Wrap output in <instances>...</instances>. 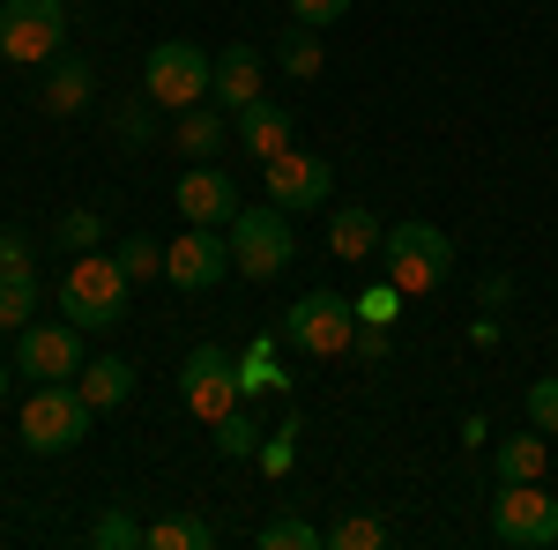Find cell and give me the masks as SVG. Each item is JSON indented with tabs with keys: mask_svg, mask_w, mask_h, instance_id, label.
Instances as JSON below:
<instances>
[{
	"mask_svg": "<svg viewBox=\"0 0 558 550\" xmlns=\"http://www.w3.org/2000/svg\"><path fill=\"white\" fill-rule=\"evenodd\" d=\"M89 357H83V328L60 313V320H31L15 335V380H75Z\"/></svg>",
	"mask_w": 558,
	"mask_h": 550,
	"instance_id": "11",
	"label": "cell"
},
{
	"mask_svg": "<svg viewBox=\"0 0 558 550\" xmlns=\"http://www.w3.org/2000/svg\"><path fill=\"white\" fill-rule=\"evenodd\" d=\"M68 45V8L60 0H8L0 8V52L15 68H45Z\"/></svg>",
	"mask_w": 558,
	"mask_h": 550,
	"instance_id": "8",
	"label": "cell"
},
{
	"mask_svg": "<svg viewBox=\"0 0 558 550\" xmlns=\"http://www.w3.org/2000/svg\"><path fill=\"white\" fill-rule=\"evenodd\" d=\"M149 127H157V120H149V97L120 112V142H128V149H149Z\"/></svg>",
	"mask_w": 558,
	"mask_h": 550,
	"instance_id": "34",
	"label": "cell"
},
{
	"mask_svg": "<svg viewBox=\"0 0 558 550\" xmlns=\"http://www.w3.org/2000/svg\"><path fill=\"white\" fill-rule=\"evenodd\" d=\"M120 268H128L134 283H149V276H165V246H157L149 231H134L128 246H120Z\"/></svg>",
	"mask_w": 558,
	"mask_h": 550,
	"instance_id": "29",
	"label": "cell"
},
{
	"mask_svg": "<svg viewBox=\"0 0 558 550\" xmlns=\"http://www.w3.org/2000/svg\"><path fill=\"white\" fill-rule=\"evenodd\" d=\"M89 394L75 380H38L23 394V447L31 454H68V447H83L89 439Z\"/></svg>",
	"mask_w": 558,
	"mask_h": 550,
	"instance_id": "4",
	"label": "cell"
},
{
	"mask_svg": "<svg viewBox=\"0 0 558 550\" xmlns=\"http://www.w3.org/2000/svg\"><path fill=\"white\" fill-rule=\"evenodd\" d=\"M328 543V528H313L299 513H276V521H260V550H320Z\"/></svg>",
	"mask_w": 558,
	"mask_h": 550,
	"instance_id": "24",
	"label": "cell"
},
{
	"mask_svg": "<svg viewBox=\"0 0 558 550\" xmlns=\"http://www.w3.org/2000/svg\"><path fill=\"white\" fill-rule=\"evenodd\" d=\"M544 468H551V439L529 424L514 439H499V484H544Z\"/></svg>",
	"mask_w": 558,
	"mask_h": 550,
	"instance_id": "19",
	"label": "cell"
},
{
	"mask_svg": "<svg viewBox=\"0 0 558 550\" xmlns=\"http://www.w3.org/2000/svg\"><path fill=\"white\" fill-rule=\"evenodd\" d=\"M60 246H68V254H97V246H105V216L97 209H68L60 216Z\"/></svg>",
	"mask_w": 558,
	"mask_h": 550,
	"instance_id": "27",
	"label": "cell"
},
{
	"mask_svg": "<svg viewBox=\"0 0 558 550\" xmlns=\"http://www.w3.org/2000/svg\"><path fill=\"white\" fill-rule=\"evenodd\" d=\"M89 89H97V68H89V60H75V52H52V60H45V83H38L45 112H83Z\"/></svg>",
	"mask_w": 558,
	"mask_h": 550,
	"instance_id": "17",
	"label": "cell"
},
{
	"mask_svg": "<svg viewBox=\"0 0 558 550\" xmlns=\"http://www.w3.org/2000/svg\"><path fill=\"white\" fill-rule=\"evenodd\" d=\"M172 201H179L186 223H209V231H223L231 216L246 209V201H239V179H231V171H216V164H186V179H179Z\"/></svg>",
	"mask_w": 558,
	"mask_h": 550,
	"instance_id": "13",
	"label": "cell"
},
{
	"mask_svg": "<svg viewBox=\"0 0 558 550\" xmlns=\"http://www.w3.org/2000/svg\"><path fill=\"white\" fill-rule=\"evenodd\" d=\"M172 149L186 157V164H216L223 149H231V112L216 105V97H202V105H186L172 127Z\"/></svg>",
	"mask_w": 558,
	"mask_h": 550,
	"instance_id": "14",
	"label": "cell"
},
{
	"mask_svg": "<svg viewBox=\"0 0 558 550\" xmlns=\"http://www.w3.org/2000/svg\"><path fill=\"white\" fill-rule=\"evenodd\" d=\"M492 536L514 550H551L558 543V499L544 484H499L492 499Z\"/></svg>",
	"mask_w": 558,
	"mask_h": 550,
	"instance_id": "9",
	"label": "cell"
},
{
	"mask_svg": "<svg viewBox=\"0 0 558 550\" xmlns=\"http://www.w3.org/2000/svg\"><path fill=\"white\" fill-rule=\"evenodd\" d=\"M380 543H387V528L373 521V513H350V521L328 528V550H380Z\"/></svg>",
	"mask_w": 558,
	"mask_h": 550,
	"instance_id": "28",
	"label": "cell"
},
{
	"mask_svg": "<svg viewBox=\"0 0 558 550\" xmlns=\"http://www.w3.org/2000/svg\"><path fill=\"white\" fill-rule=\"evenodd\" d=\"M476 297H484V305H507V297H514V283H507V276H484V283H476Z\"/></svg>",
	"mask_w": 558,
	"mask_h": 550,
	"instance_id": "36",
	"label": "cell"
},
{
	"mask_svg": "<svg viewBox=\"0 0 558 550\" xmlns=\"http://www.w3.org/2000/svg\"><path fill=\"white\" fill-rule=\"evenodd\" d=\"M343 15H350V0H291V23H313V30H328Z\"/></svg>",
	"mask_w": 558,
	"mask_h": 550,
	"instance_id": "33",
	"label": "cell"
},
{
	"mask_svg": "<svg viewBox=\"0 0 558 550\" xmlns=\"http://www.w3.org/2000/svg\"><path fill=\"white\" fill-rule=\"evenodd\" d=\"M38 320V268H0V335H23Z\"/></svg>",
	"mask_w": 558,
	"mask_h": 550,
	"instance_id": "21",
	"label": "cell"
},
{
	"mask_svg": "<svg viewBox=\"0 0 558 550\" xmlns=\"http://www.w3.org/2000/svg\"><path fill=\"white\" fill-rule=\"evenodd\" d=\"M209 431H216V454H223V462H246V454H260V424L246 417V402H239L223 424H209Z\"/></svg>",
	"mask_w": 558,
	"mask_h": 550,
	"instance_id": "26",
	"label": "cell"
},
{
	"mask_svg": "<svg viewBox=\"0 0 558 550\" xmlns=\"http://www.w3.org/2000/svg\"><path fill=\"white\" fill-rule=\"evenodd\" d=\"M0 387H8V380H0Z\"/></svg>",
	"mask_w": 558,
	"mask_h": 550,
	"instance_id": "37",
	"label": "cell"
},
{
	"mask_svg": "<svg viewBox=\"0 0 558 550\" xmlns=\"http://www.w3.org/2000/svg\"><path fill=\"white\" fill-rule=\"evenodd\" d=\"M209 75H216V60L202 52V45L165 38V45H149L142 97H149V105H165V112H186V105H202V97H209Z\"/></svg>",
	"mask_w": 558,
	"mask_h": 550,
	"instance_id": "5",
	"label": "cell"
},
{
	"mask_svg": "<svg viewBox=\"0 0 558 550\" xmlns=\"http://www.w3.org/2000/svg\"><path fill=\"white\" fill-rule=\"evenodd\" d=\"M350 335H357V297L343 291H305L283 313V342H299L305 357H343Z\"/></svg>",
	"mask_w": 558,
	"mask_h": 550,
	"instance_id": "7",
	"label": "cell"
},
{
	"mask_svg": "<svg viewBox=\"0 0 558 550\" xmlns=\"http://www.w3.org/2000/svg\"><path fill=\"white\" fill-rule=\"evenodd\" d=\"M179 402L194 410L202 424H223L239 402H246V387H239V365L216 350V342H202V350H186V365H179Z\"/></svg>",
	"mask_w": 558,
	"mask_h": 550,
	"instance_id": "10",
	"label": "cell"
},
{
	"mask_svg": "<svg viewBox=\"0 0 558 550\" xmlns=\"http://www.w3.org/2000/svg\"><path fill=\"white\" fill-rule=\"evenodd\" d=\"M75 387L89 394V410H120L134 394V365L128 357H89L83 372H75Z\"/></svg>",
	"mask_w": 558,
	"mask_h": 550,
	"instance_id": "20",
	"label": "cell"
},
{
	"mask_svg": "<svg viewBox=\"0 0 558 550\" xmlns=\"http://www.w3.org/2000/svg\"><path fill=\"white\" fill-rule=\"evenodd\" d=\"M223 276H239V268H231V239L209 231V223H186V239L165 246V283H172V291L202 297V291H216Z\"/></svg>",
	"mask_w": 558,
	"mask_h": 550,
	"instance_id": "12",
	"label": "cell"
},
{
	"mask_svg": "<svg viewBox=\"0 0 558 550\" xmlns=\"http://www.w3.org/2000/svg\"><path fill=\"white\" fill-rule=\"evenodd\" d=\"M239 387H246V394H283V372L268 365V342H254V350L239 357Z\"/></svg>",
	"mask_w": 558,
	"mask_h": 550,
	"instance_id": "30",
	"label": "cell"
},
{
	"mask_svg": "<svg viewBox=\"0 0 558 550\" xmlns=\"http://www.w3.org/2000/svg\"><path fill=\"white\" fill-rule=\"evenodd\" d=\"M380 216L373 209H357V201H343V209L328 216V254L336 260H380Z\"/></svg>",
	"mask_w": 558,
	"mask_h": 550,
	"instance_id": "18",
	"label": "cell"
},
{
	"mask_svg": "<svg viewBox=\"0 0 558 550\" xmlns=\"http://www.w3.org/2000/svg\"><path fill=\"white\" fill-rule=\"evenodd\" d=\"M209 97L223 105V112H246V105L260 97V52H254V45H223V52H216Z\"/></svg>",
	"mask_w": 558,
	"mask_h": 550,
	"instance_id": "15",
	"label": "cell"
},
{
	"mask_svg": "<svg viewBox=\"0 0 558 550\" xmlns=\"http://www.w3.org/2000/svg\"><path fill=\"white\" fill-rule=\"evenodd\" d=\"M336 194V164L320 157V149H276L268 164H260V201H276L283 216H305V209H320Z\"/></svg>",
	"mask_w": 558,
	"mask_h": 550,
	"instance_id": "6",
	"label": "cell"
},
{
	"mask_svg": "<svg viewBox=\"0 0 558 550\" xmlns=\"http://www.w3.org/2000/svg\"><path fill=\"white\" fill-rule=\"evenodd\" d=\"M447 268H454V239L425 223V216H410V223H387L380 239V276L395 283L402 297H425L447 283Z\"/></svg>",
	"mask_w": 558,
	"mask_h": 550,
	"instance_id": "2",
	"label": "cell"
},
{
	"mask_svg": "<svg viewBox=\"0 0 558 550\" xmlns=\"http://www.w3.org/2000/svg\"><path fill=\"white\" fill-rule=\"evenodd\" d=\"M395 305H402V291H395V283H373V291L357 297V320H365V328H387V320H395Z\"/></svg>",
	"mask_w": 558,
	"mask_h": 550,
	"instance_id": "32",
	"label": "cell"
},
{
	"mask_svg": "<svg viewBox=\"0 0 558 550\" xmlns=\"http://www.w3.org/2000/svg\"><path fill=\"white\" fill-rule=\"evenodd\" d=\"M209 521H194V513H165V521H149V550H209Z\"/></svg>",
	"mask_w": 558,
	"mask_h": 550,
	"instance_id": "23",
	"label": "cell"
},
{
	"mask_svg": "<svg viewBox=\"0 0 558 550\" xmlns=\"http://www.w3.org/2000/svg\"><path fill=\"white\" fill-rule=\"evenodd\" d=\"M89 543L97 550H149V528H142V521H134V513H97V521H89Z\"/></svg>",
	"mask_w": 558,
	"mask_h": 550,
	"instance_id": "25",
	"label": "cell"
},
{
	"mask_svg": "<svg viewBox=\"0 0 558 550\" xmlns=\"http://www.w3.org/2000/svg\"><path fill=\"white\" fill-rule=\"evenodd\" d=\"M291 439H299V424H283V431H276V439H268V454H260V462L276 468V476H283V468H291Z\"/></svg>",
	"mask_w": 558,
	"mask_h": 550,
	"instance_id": "35",
	"label": "cell"
},
{
	"mask_svg": "<svg viewBox=\"0 0 558 550\" xmlns=\"http://www.w3.org/2000/svg\"><path fill=\"white\" fill-rule=\"evenodd\" d=\"M254 164H268L276 149H291V105H276V97H254L246 112H239V134H231Z\"/></svg>",
	"mask_w": 558,
	"mask_h": 550,
	"instance_id": "16",
	"label": "cell"
},
{
	"mask_svg": "<svg viewBox=\"0 0 558 550\" xmlns=\"http://www.w3.org/2000/svg\"><path fill=\"white\" fill-rule=\"evenodd\" d=\"M223 239H231V268H239L246 283H276V276L299 260L291 216L276 209V201H246V209L223 223Z\"/></svg>",
	"mask_w": 558,
	"mask_h": 550,
	"instance_id": "3",
	"label": "cell"
},
{
	"mask_svg": "<svg viewBox=\"0 0 558 550\" xmlns=\"http://www.w3.org/2000/svg\"><path fill=\"white\" fill-rule=\"evenodd\" d=\"M529 424H536L544 439H558V372L551 380H529Z\"/></svg>",
	"mask_w": 558,
	"mask_h": 550,
	"instance_id": "31",
	"label": "cell"
},
{
	"mask_svg": "<svg viewBox=\"0 0 558 550\" xmlns=\"http://www.w3.org/2000/svg\"><path fill=\"white\" fill-rule=\"evenodd\" d=\"M134 305V276L120 268V254H75L68 276H60V313L83 328V335H105L120 328Z\"/></svg>",
	"mask_w": 558,
	"mask_h": 550,
	"instance_id": "1",
	"label": "cell"
},
{
	"mask_svg": "<svg viewBox=\"0 0 558 550\" xmlns=\"http://www.w3.org/2000/svg\"><path fill=\"white\" fill-rule=\"evenodd\" d=\"M276 60H283V75H299V83H320V30L313 23H291L283 38H276Z\"/></svg>",
	"mask_w": 558,
	"mask_h": 550,
	"instance_id": "22",
	"label": "cell"
}]
</instances>
